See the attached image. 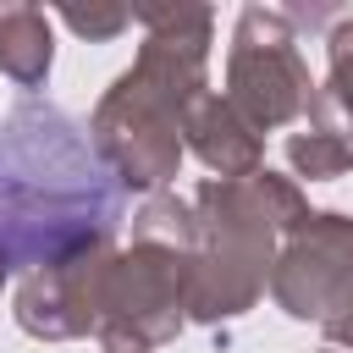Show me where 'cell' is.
<instances>
[{"label":"cell","instance_id":"1","mask_svg":"<svg viewBox=\"0 0 353 353\" xmlns=\"http://www.w3.org/2000/svg\"><path fill=\"white\" fill-rule=\"evenodd\" d=\"M121 221L127 193L66 110L22 99L0 116V259L11 270L116 243Z\"/></svg>","mask_w":353,"mask_h":353},{"label":"cell","instance_id":"16","mask_svg":"<svg viewBox=\"0 0 353 353\" xmlns=\"http://www.w3.org/2000/svg\"><path fill=\"white\" fill-rule=\"evenodd\" d=\"M320 353H336V347H320Z\"/></svg>","mask_w":353,"mask_h":353},{"label":"cell","instance_id":"3","mask_svg":"<svg viewBox=\"0 0 353 353\" xmlns=\"http://www.w3.org/2000/svg\"><path fill=\"white\" fill-rule=\"evenodd\" d=\"M193 254H188V320L226 325L248 314L270 281L281 237L309 215V199L292 176L248 171L210 176L193 188Z\"/></svg>","mask_w":353,"mask_h":353},{"label":"cell","instance_id":"2","mask_svg":"<svg viewBox=\"0 0 353 353\" xmlns=\"http://www.w3.org/2000/svg\"><path fill=\"white\" fill-rule=\"evenodd\" d=\"M143 22L138 61L99 94L88 143L121 193H160L182 165V116L210 94V6H132Z\"/></svg>","mask_w":353,"mask_h":353},{"label":"cell","instance_id":"14","mask_svg":"<svg viewBox=\"0 0 353 353\" xmlns=\"http://www.w3.org/2000/svg\"><path fill=\"white\" fill-rule=\"evenodd\" d=\"M99 353H154L143 336L121 331V325H99Z\"/></svg>","mask_w":353,"mask_h":353},{"label":"cell","instance_id":"4","mask_svg":"<svg viewBox=\"0 0 353 353\" xmlns=\"http://www.w3.org/2000/svg\"><path fill=\"white\" fill-rule=\"evenodd\" d=\"M309 61L298 55V28L281 6H243L226 50V105L259 127L276 132L287 121H303L314 105Z\"/></svg>","mask_w":353,"mask_h":353},{"label":"cell","instance_id":"15","mask_svg":"<svg viewBox=\"0 0 353 353\" xmlns=\"http://www.w3.org/2000/svg\"><path fill=\"white\" fill-rule=\"evenodd\" d=\"M325 331V347H336V353H353V309L347 314H336L331 325H320Z\"/></svg>","mask_w":353,"mask_h":353},{"label":"cell","instance_id":"13","mask_svg":"<svg viewBox=\"0 0 353 353\" xmlns=\"http://www.w3.org/2000/svg\"><path fill=\"white\" fill-rule=\"evenodd\" d=\"M77 39H88V44H105V39H121L127 28H132V6H61L55 11Z\"/></svg>","mask_w":353,"mask_h":353},{"label":"cell","instance_id":"12","mask_svg":"<svg viewBox=\"0 0 353 353\" xmlns=\"http://www.w3.org/2000/svg\"><path fill=\"white\" fill-rule=\"evenodd\" d=\"M325 105L336 116V127L353 132V17H342L325 33Z\"/></svg>","mask_w":353,"mask_h":353},{"label":"cell","instance_id":"7","mask_svg":"<svg viewBox=\"0 0 353 353\" xmlns=\"http://www.w3.org/2000/svg\"><path fill=\"white\" fill-rule=\"evenodd\" d=\"M116 243H94L77 254H61L22 276L11 298V320L39 342H77L99 331V270Z\"/></svg>","mask_w":353,"mask_h":353},{"label":"cell","instance_id":"5","mask_svg":"<svg viewBox=\"0 0 353 353\" xmlns=\"http://www.w3.org/2000/svg\"><path fill=\"white\" fill-rule=\"evenodd\" d=\"M265 287L287 320L331 325L336 314H347L353 309V215L309 210L281 237Z\"/></svg>","mask_w":353,"mask_h":353},{"label":"cell","instance_id":"6","mask_svg":"<svg viewBox=\"0 0 353 353\" xmlns=\"http://www.w3.org/2000/svg\"><path fill=\"white\" fill-rule=\"evenodd\" d=\"M182 309H188V254L149 248V243L105 254L99 325H121V331L143 336L149 347H160V342H176V331L188 325Z\"/></svg>","mask_w":353,"mask_h":353},{"label":"cell","instance_id":"11","mask_svg":"<svg viewBox=\"0 0 353 353\" xmlns=\"http://www.w3.org/2000/svg\"><path fill=\"white\" fill-rule=\"evenodd\" d=\"M132 243L171 248V254H193V204L176 199V193H154V199L132 215Z\"/></svg>","mask_w":353,"mask_h":353},{"label":"cell","instance_id":"10","mask_svg":"<svg viewBox=\"0 0 353 353\" xmlns=\"http://www.w3.org/2000/svg\"><path fill=\"white\" fill-rule=\"evenodd\" d=\"M287 165H292V176H309V182H331V176H347L353 171V143L342 138L325 94H314L303 127L287 138Z\"/></svg>","mask_w":353,"mask_h":353},{"label":"cell","instance_id":"8","mask_svg":"<svg viewBox=\"0 0 353 353\" xmlns=\"http://www.w3.org/2000/svg\"><path fill=\"white\" fill-rule=\"evenodd\" d=\"M182 149H193L215 176H248V171L265 165V132L248 127L226 105V94H215V88L188 105V116H182Z\"/></svg>","mask_w":353,"mask_h":353},{"label":"cell","instance_id":"9","mask_svg":"<svg viewBox=\"0 0 353 353\" xmlns=\"http://www.w3.org/2000/svg\"><path fill=\"white\" fill-rule=\"evenodd\" d=\"M55 66V33L39 6H0V77L17 88H44Z\"/></svg>","mask_w":353,"mask_h":353}]
</instances>
